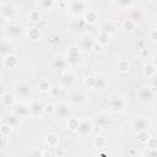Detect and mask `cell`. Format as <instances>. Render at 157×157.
I'll return each instance as SVG.
<instances>
[{
	"label": "cell",
	"instance_id": "ab89813d",
	"mask_svg": "<svg viewBox=\"0 0 157 157\" xmlns=\"http://www.w3.org/2000/svg\"><path fill=\"white\" fill-rule=\"evenodd\" d=\"M83 83H85L86 88H88V90H93V87H94V75L86 76V77L83 78Z\"/></svg>",
	"mask_w": 157,
	"mask_h": 157
},
{
	"label": "cell",
	"instance_id": "603a6c76",
	"mask_svg": "<svg viewBox=\"0 0 157 157\" xmlns=\"http://www.w3.org/2000/svg\"><path fill=\"white\" fill-rule=\"evenodd\" d=\"M83 20L87 25H94L98 22V18H99V15L96 10H88L83 16Z\"/></svg>",
	"mask_w": 157,
	"mask_h": 157
},
{
	"label": "cell",
	"instance_id": "f6af8a7d",
	"mask_svg": "<svg viewBox=\"0 0 157 157\" xmlns=\"http://www.w3.org/2000/svg\"><path fill=\"white\" fill-rule=\"evenodd\" d=\"M150 87L157 93V74L155 76L151 77V81H150Z\"/></svg>",
	"mask_w": 157,
	"mask_h": 157
},
{
	"label": "cell",
	"instance_id": "7402d4cb",
	"mask_svg": "<svg viewBox=\"0 0 157 157\" xmlns=\"http://www.w3.org/2000/svg\"><path fill=\"white\" fill-rule=\"evenodd\" d=\"M13 53V45L10 40V38H4L1 40V45H0V54H1V58L9 55V54H12Z\"/></svg>",
	"mask_w": 157,
	"mask_h": 157
},
{
	"label": "cell",
	"instance_id": "52a82bcc",
	"mask_svg": "<svg viewBox=\"0 0 157 157\" xmlns=\"http://www.w3.org/2000/svg\"><path fill=\"white\" fill-rule=\"evenodd\" d=\"M70 11L74 16H83L88 11V1L85 0H70Z\"/></svg>",
	"mask_w": 157,
	"mask_h": 157
},
{
	"label": "cell",
	"instance_id": "7bdbcfd3",
	"mask_svg": "<svg viewBox=\"0 0 157 157\" xmlns=\"http://www.w3.org/2000/svg\"><path fill=\"white\" fill-rule=\"evenodd\" d=\"M140 55H141L142 59H150V58H151V52H150V49H147V48H142V49L140 50Z\"/></svg>",
	"mask_w": 157,
	"mask_h": 157
},
{
	"label": "cell",
	"instance_id": "f35d334b",
	"mask_svg": "<svg viewBox=\"0 0 157 157\" xmlns=\"http://www.w3.org/2000/svg\"><path fill=\"white\" fill-rule=\"evenodd\" d=\"M78 124H80V119H77V118H69L67 119V128L71 131H77Z\"/></svg>",
	"mask_w": 157,
	"mask_h": 157
},
{
	"label": "cell",
	"instance_id": "7dc6e473",
	"mask_svg": "<svg viewBox=\"0 0 157 157\" xmlns=\"http://www.w3.org/2000/svg\"><path fill=\"white\" fill-rule=\"evenodd\" d=\"M148 38L153 42L157 40V28H152L150 32H148Z\"/></svg>",
	"mask_w": 157,
	"mask_h": 157
},
{
	"label": "cell",
	"instance_id": "c3c4849f",
	"mask_svg": "<svg viewBox=\"0 0 157 157\" xmlns=\"http://www.w3.org/2000/svg\"><path fill=\"white\" fill-rule=\"evenodd\" d=\"M102 48H103V45H102V44H99L98 42H96V44H94V47H93L92 52H93V53H102Z\"/></svg>",
	"mask_w": 157,
	"mask_h": 157
},
{
	"label": "cell",
	"instance_id": "ffe728a7",
	"mask_svg": "<svg viewBox=\"0 0 157 157\" xmlns=\"http://www.w3.org/2000/svg\"><path fill=\"white\" fill-rule=\"evenodd\" d=\"M1 59H2V65L6 69H15V67L18 66V63H20L18 61V56L15 53L9 54V55H6V56H4Z\"/></svg>",
	"mask_w": 157,
	"mask_h": 157
},
{
	"label": "cell",
	"instance_id": "8fae6325",
	"mask_svg": "<svg viewBox=\"0 0 157 157\" xmlns=\"http://www.w3.org/2000/svg\"><path fill=\"white\" fill-rule=\"evenodd\" d=\"M94 129V124L92 120L87 119V118H82L80 119V124H78V129H77V134L81 137H87L90 135H92Z\"/></svg>",
	"mask_w": 157,
	"mask_h": 157
},
{
	"label": "cell",
	"instance_id": "9c48e42d",
	"mask_svg": "<svg viewBox=\"0 0 157 157\" xmlns=\"http://www.w3.org/2000/svg\"><path fill=\"white\" fill-rule=\"evenodd\" d=\"M93 124L96 128H99L101 130H105L110 126L112 124V119H110V115L108 113H104V112H101V113H97L93 119H92Z\"/></svg>",
	"mask_w": 157,
	"mask_h": 157
},
{
	"label": "cell",
	"instance_id": "7c38bea8",
	"mask_svg": "<svg viewBox=\"0 0 157 157\" xmlns=\"http://www.w3.org/2000/svg\"><path fill=\"white\" fill-rule=\"evenodd\" d=\"M67 66H69L67 59H66V56H63V55H55V56H53V59L50 61L52 70H54L55 72H59V74L65 71L67 69Z\"/></svg>",
	"mask_w": 157,
	"mask_h": 157
},
{
	"label": "cell",
	"instance_id": "277c9868",
	"mask_svg": "<svg viewBox=\"0 0 157 157\" xmlns=\"http://www.w3.org/2000/svg\"><path fill=\"white\" fill-rule=\"evenodd\" d=\"M66 59H67L69 65L76 66L78 64H81V61H82V50L80 49V47L76 45V44L70 45L67 48V52H66Z\"/></svg>",
	"mask_w": 157,
	"mask_h": 157
},
{
	"label": "cell",
	"instance_id": "83f0119b",
	"mask_svg": "<svg viewBox=\"0 0 157 157\" xmlns=\"http://www.w3.org/2000/svg\"><path fill=\"white\" fill-rule=\"evenodd\" d=\"M92 142H93V146L96 148H98V150H104L107 147V145H108V140L102 135H97L96 137H93Z\"/></svg>",
	"mask_w": 157,
	"mask_h": 157
},
{
	"label": "cell",
	"instance_id": "74e56055",
	"mask_svg": "<svg viewBox=\"0 0 157 157\" xmlns=\"http://www.w3.org/2000/svg\"><path fill=\"white\" fill-rule=\"evenodd\" d=\"M40 18H42V15H40V12H39L38 10H31V11L28 12V20H29L31 22L37 23V22L40 21Z\"/></svg>",
	"mask_w": 157,
	"mask_h": 157
},
{
	"label": "cell",
	"instance_id": "e0dca14e",
	"mask_svg": "<svg viewBox=\"0 0 157 157\" xmlns=\"http://www.w3.org/2000/svg\"><path fill=\"white\" fill-rule=\"evenodd\" d=\"M128 18L131 20L134 23L140 25L145 21V12H144V10L132 6L131 9L128 10Z\"/></svg>",
	"mask_w": 157,
	"mask_h": 157
},
{
	"label": "cell",
	"instance_id": "484cf974",
	"mask_svg": "<svg viewBox=\"0 0 157 157\" xmlns=\"http://www.w3.org/2000/svg\"><path fill=\"white\" fill-rule=\"evenodd\" d=\"M113 4L121 11H128L134 6V0H113Z\"/></svg>",
	"mask_w": 157,
	"mask_h": 157
},
{
	"label": "cell",
	"instance_id": "d4e9b609",
	"mask_svg": "<svg viewBox=\"0 0 157 157\" xmlns=\"http://www.w3.org/2000/svg\"><path fill=\"white\" fill-rule=\"evenodd\" d=\"M45 144L48 147H56L59 144V135L56 132H48L45 135Z\"/></svg>",
	"mask_w": 157,
	"mask_h": 157
},
{
	"label": "cell",
	"instance_id": "7a4b0ae2",
	"mask_svg": "<svg viewBox=\"0 0 157 157\" xmlns=\"http://www.w3.org/2000/svg\"><path fill=\"white\" fill-rule=\"evenodd\" d=\"M150 128H151V121H150L148 117H146V115L134 117L130 121V129L134 134H137L144 130H148Z\"/></svg>",
	"mask_w": 157,
	"mask_h": 157
},
{
	"label": "cell",
	"instance_id": "836d02e7",
	"mask_svg": "<svg viewBox=\"0 0 157 157\" xmlns=\"http://www.w3.org/2000/svg\"><path fill=\"white\" fill-rule=\"evenodd\" d=\"M135 135H136L137 141H139L140 144H142V145H146V144H147V141H148V140H150V137H151V135H150L148 130L140 131V132H137V134H135Z\"/></svg>",
	"mask_w": 157,
	"mask_h": 157
},
{
	"label": "cell",
	"instance_id": "f546056e",
	"mask_svg": "<svg viewBox=\"0 0 157 157\" xmlns=\"http://www.w3.org/2000/svg\"><path fill=\"white\" fill-rule=\"evenodd\" d=\"M110 38H112V34H109V33H107L104 31H99L98 34H97V39L96 40L104 47V45H108L109 44Z\"/></svg>",
	"mask_w": 157,
	"mask_h": 157
},
{
	"label": "cell",
	"instance_id": "d6986e66",
	"mask_svg": "<svg viewBox=\"0 0 157 157\" xmlns=\"http://www.w3.org/2000/svg\"><path fill=\"white\" fill-rule=\"evenodd\" d=\"M12 113H15L16 115L21 117V118H26L29 115V104L25 103V102H20V103H15L12 107Z\"/></svg>",
	"mask_w": 157,
	"mask_h": 157
},
{
	"label": "cell",
	"instance_id": "d590c367",
	"mask_svg": "<svg viewBox=\"0 0 157 157\" xmlns=\"http://www.w3.org/2000/svg\"><path fill=\"white\" fill-rule=\"evenodd\" d=\"M137 25L136 23H134L131 20H129L128 17L121 22V28L124 29V31H129V32H132L134 29H135V27H136Z\"/></svg>",
	"mask_w": 157,
	"mask_h": 157
},
{
	"label": "cell",
	"instance_id": "816d5d0a",
	"mask_svg": "<svg viewBox=\"0 0 157 157\" xmlns=\"http://www.w3.org/2000/svg\"><path fill=\"white\" fill-rule=\"evenodd\" d=\"M153 115L157 118V104L155 105V108H153Z\"/></svg>",
	"mask_w": 157,
	"mask_h": 157
},
{
	"label": "cell",
	"instance_id": "1f68e13d",
	"mask_svg": "<svg viewBox=\"0 0 157 157\" xmlns=\"http://www.w3.org/2000/svg\"><path fill=\"white\" fill-rule=\"evenodd\" d=\"M38 88H39L40 92L48 93V92H50V91L53 90V86H52V83H50L47 78H42V80L39 81V83H38Z\"/></svg>",
	"mask_w": 157,
	"mask_h": 157
},
{
	"label": "cell",
	"instance_id": "6da1fadb",
	"mask_svg": "<svg viewBox=\"0 0 157 157\" xmlns=\"http://www.w3.org/2000/svg\"><path fill=\"white\" fill-rule=\"evenodd\" d=\"M126 104H128V99L119 93L110 94V97L108 99V107H109L110 112L115 113V114L123 113L126 108Z\"/></svg>",
	"mask_w": 157,
	"mask_h": 157
},
{
	"label": "cell",
	"instance_id": "b9f144b4",
	"mask_svg": "<svg viewBox=\"0 0 157 157\" xmlns=\"http://www.w3.org/2000/svg\"><path fill=\"white\" fill-rule=\"evenodd\" d=\"M55 1L56 0H39V4L43 9H52L54 5H55Z\"/></svg>",
	"mask_w": 157,
	"mask_h": 157
},
{
	"label": "cell",
	"instance_id": "e575fe53",
	"mask_svg": "<svg viewBox=\"0 0 157 157\" xmlns=\"http://www.w3.org/2000/svg\"><path fill=\"white\" fill-rule=\"evenodd\" d=\"M115 25L112 22V21H105V22H103V25H102V27H101V31H104V32H107V33H109V34H113L114 32H115Z\"/></svg>",
	"mask_w": 157,
	"mask_h": 157
},
{
	"label": "cell",
	"instance_id": "ac0fdd59",
	"mask_svg": "<svg viewBox=\"0 0 157 157\" xmlns=\"http://www.w3.org/2000/svg\"><path fill=\"white\" fill-rule=\"evenodd\" d=\"M44 107L45 104L42 101H33L29 104V115L32 118H42L44 115Z\"/></svg>",
	"mask_w": 157,
	"mask_h": 157
},
{
	"label": "cell",
	"instance_id": "4dcf8cb0",
	"mask_svg": "<svg viewBox=\"0 0 157 157\" xmlns=\"http://www.w3.org/2000/svg\"><path fill=\"white\" fill-rule=\"evenodd\" d=\"M27 36H28V38H29L31 40L36 42V40H39V39H40V37H42V32H40L39 28H37V27H32V28L28 29Z\"/></svg>",
	"mask_w": 157,
	"mask_h": 157
},
{
	"label": "cell",
	"instance_id": "5bb4252c",
	"mask_svg": "<svg viewBox=\"0 0 157 157\" xmlns=\"http://www.w3.org/2000/svg\"><path fill=\"white\" fill-rule=\"evenodd\" d=\"M156 96V92L150 87V86H142L137 91V97L142 103H150L153 101Z\"/></svg>",
	"mask_w": 157,
	"mask_h": 157
},
{
	"label": "cell",
	"instance_id": "f907efd6",
	"mask_svg": "<svg viewBox=\"0 0 157 157\" xmlns=\"http://www.w3.org/2000/svg\"><path fill=\"white\" fill-rule=\"evenodd\" d=\"M32 155H37V156H43L44 153L42 151H32Z\"/></svg>",
	"mask_w": 157,
	"mask_h": 157
},
{
	"label": "cell",
	"instance_id": "8992f818",
	"mask_svg": "<svg viewBox=\"0 0 157 157\" xmlns=\"http://www.w3.org/2000/svg\"><path fill=\"white\" fill-rule=\"evenodd\" d=\"M76 81H77V77H76V74L72 70L66 69L65 71H63L60 74L59 82H60V86L64 87V88H72L75 86Z\"/></svg>",
	"mask_w": 157,
	"mask_h": 157
},
{
	"label": "cell",
	"instance_id": "ba28073f",
	"mask_svg": "<svg viewBox=\"0 0 157 157\" xmlns=\"http://www.w3.org/2000/svg\"><path fill=\"white\" fill-rule=\"evenodd\" d=\"M71 114H72V104H70L69 102H60L55 104L54 117H56L58 119H61V120L69 119Z\"/></svg>",
	"mask_w": 157,
	"mask_h": 157
},
{
	"label": "cell",
	"instance_id": "9a60e30c",
	"mask_svg": "<svg viewBox=\"0 0 157 157\" xmlns=\"http://www.w3.org/2000/svg\"><path fill=\"white\" fill-rule=\"evenodd\" d=\"M16 12H17V11H16V7H15V5L11 4V2H2L1 6H0L1 17L6 18V20H9V21H11V20L15 18Z\"/></svg>",
	"mask_w": 157,
	"mask_h": 157
},
{
	"label": "cell",
	"instance_id": "60d3db41",
	"mask_svg": "<svg viewBox=\"0 0 157 157\" xmlns=\"http://www.w3.org/2000/svg\"><path fill=\"white\" fill-rule=\"evenodd\" d=\"M54 113H55V104H53V103H45L44 115H54Z\"/></svg>",
	"mask_w": 157,
	"mask_h": 157
},
{
	"label": "cell",
	"instance_id": "2e32d148",
	"mask_svg": "<svg viewBox=\"0 0 157 157\" xmlns=\"http://www.w3.org/2000/svg\"><path fill=\"white\" fill-rule=\"evenodd\" d=\"M86 26H87V23L85 22V20H83L82 16H75V18H72V20L70 21V23H69L70 31H71L72 33H75V34L81 33V32L85 29Z\"/></svg>",
	"mask_w": 157,
	"mask_h": 157
},
{
	"label": "cell",
	"instance_id": "30bf717a",
	"mask_svg": "<svg viewBox=\"0 0 157 157\" xmlns=\"http://www.w3.org/2000/svg\"><path fill=\"white\" fill-rule=\"evenodd\" d=\"M87 101V94L83 93L82 91H76V90H70L67 92V102L72 105H82Z\"/></svg>",
	"mask_w": 157,
	"mask_h": 157
},
{
	"label": "cell",
	"instance_id": "f1b7e54d",
	"mask_svg": "<svg viewBox=\"0 0 157 157\" xmlns=\"http://www.w3.org/2000/svg\"><path fill=\"white\" fill-rule=\"evenodd\" d=\"M2 121H4V123H7L9 125H11V126L15 129V128H17V126L20 125V123H21V117H18V115H16L15 113H12L11 115L4 118Z\"/></svg>",
	"mask_w": 157,
	"mask_h": 157
},
{
	"label": "cell",
	"instance_id": "681fc988",
	"mask_svg": "<svg viewBox=\"0 0 157 157\" xmlns=\"http://www.w3.org/2000/svg\"><path fill=\"white\" fill-rule=\"evenodd\" d=\"M6 148V136H1V146H0V151L2 152Z\"/></svg>",
	"mask_w": 157,
	"mask_h": 157
},
{
	"label": "cell",
	"instance_id": "4316f807",
	"mask_svg": "<svg viewBox=\"0 0 157 157\" xmlns=\"http://www.w3.org/2000/svg\"><path fill=\"white\" fill-rule=\"evenodd\" d=\"M142 71H144V75H145L146 77L151 78L152 76H155V75L157 74V66H156L153 63H147V64L144 65Z\"/></svg>",
	"mask_w": 157,
	"mask_h": 157
},
{
	"label": "cell",
	"instance_id": "3957f363",
	"mask_svg": "<svg viewBox=\"0 0 157 157\" xmlns=\"http://www.w3.org/2000/svg\"><path fill=\"white\" fill-rule=\"evenodd\" d=\"M2 29H4L5 34L7 36V38H21L26 33V27L22 23L11 22V21Z\"/></svg>",
	"mask_w": 157,
	"mask_h": 157
},
{
	"label": "cell",
	"instance_id": "bcb514c9",
	"mask_svg": "<svg viewBox=\"0 0 157 157\" xmlns=\"http://www.w3.org/2000/svg\"><path fill=\"white\" fill-rule=\"evenodd\" d=\"M147 147L148 148H157V139L155 137H150V140L147 141Z\"/></svg>",
	"mask_w": 157,
	"mask_h": 157
},
{
	"label": "cell",
	"instance_id": "8d00e7d4",
	"mask_svg": "<svg viewBox=\"0 0 157 157\" xmlns=\"http://www.w3.org/2000/svg\"><path fill=\"white\" fill-rule=\"evenodd\" d=\"M13 130V128L11 126V125H9L7 123H1V125H0V135L1 136H10V134H11V131Z\"/></svg>",
	"mask_w": 157,
	"mask_h": 157
},
{
	"label": "cell",
	"instance_id": "cb8c5ba5",
	"mask_svg": "<svg viewBox=\"0 0 157 157\" xmlns=\"http://www.w3.org/2000/svg\"><path fill=\"white\" fill-rule=\"evenodd\" d=\"M15 98H16V94H15V93L4 92L2 96H1V103H2L4 107L11 108V107L15 104Z\"/></svg>",
	"mask_w": 157,
	"mask_h": 157
},
{
	"label": "cell",
	"instance_id": "5b68a950",
	"mask_svg": "<svg viewBox=\"0 0 157 157\" xmlns=\"http://www.w3.org/2000/svg\"><path fill=\"white\" fill-rule=\"evenodd\" d=\"M13 93L16 94L17 98L27 99L33 96V88L28 82H17L13 87Z\"/></svg>",
	"mask_w": 157,
	"mask_h": 157
},
{
	"label": "cell",
	"instance_id": "4fadbf2b",
	"mask_svg": "<svg viewBox=\"0 0 157 157\" xmlns=\"http://www.w3.org/2000/svg\"><path fill=\"white\" fill-rule=\"evenodd\" d=\"M96 42L97 40L91 34H83V36L80 37L77 45L80 47V49L82 50V53H90V52H92Z\"/></svg>",
	"mask_w": 157,
	"mask_h": 157
},
{
	"label": "cell",
	"instance_id": "f5cc1de1",
	"mask_svg": "<svg viewBox=\"0 0 157 157\" xmlns=\"http://www.w3.org/2000/svg\"><path fill=\"white\" fill-rule=\"evenodd\" d=\"M85 1H90V0H85Z\"/></svg>",
	"mask_w": 157,
	"mask_h": 157
},
{
	"label": "cell",
	"instance_id": "ee69618b",
	"mask_svg": "<svg viewBox=\"0 0 157 157\" xmlns=\"http://www.w3.org/2000/svg\"><path fill=\"white\" fill-rule=\"evenodd\" d=\"M144 156H147V157H157V148H147L144 152Z\"/></svg>",
	"mask_w": 157,
	"mask_h": 157
},
{
	"label": "cell",
	"instance_id": "d6a6232c",
	"mask_svg": "<svg viewBox=\"0 0 157 157\" xmlns=\"http://www.w3.org/2000/svg\"><path fill=\"white\" fill-rule=\"evenodd\" d=\"M129 69H130V64H129L128 60H125V59L118 60V63H117V70H118L119 72L125 74V72L129 71Z\"/></svg>",
	"mask_w": 157,
	"mask_h": 157
},
{
	"label": "cell",
	"instance_id": "44dd1931",
	"mask_svg": "<svg viewBox=\"0 0 157 157\" xmlns=\"http://www.w3.org/2000/svg\"><path fill=\"white\" fill-rule=\"evenodd\" d=\"M107 86H108L107 76H104L102 74L94 75V87H93V91H103Z\"/></svg>",
	"mask_w": 157,
	"mask_h": 157
}]
</instances>
